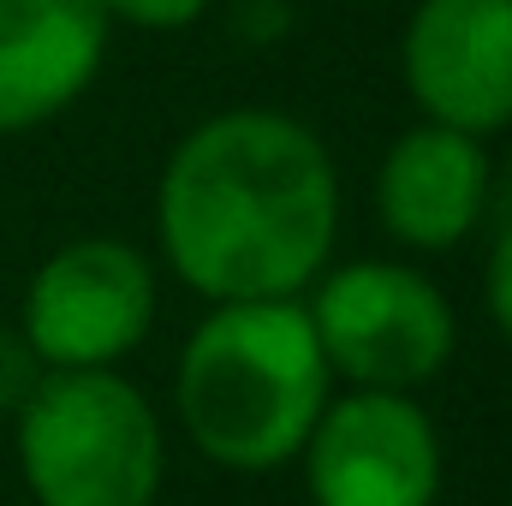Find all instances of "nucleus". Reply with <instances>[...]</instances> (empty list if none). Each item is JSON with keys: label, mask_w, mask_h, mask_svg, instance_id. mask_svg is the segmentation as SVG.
Listing matches in <instances>:
<instances>
[{"label": "nucleus", "mask_w": 512, "mask_h": 506, "mask_svg": "<svg viewBox=\"0 0 512 506\" xmlns=\"http://www.w3.org/2000/svg\"><path fill=\"white\" fill-rule=\"evenodd\" d=\"M298 459L316 506H435L441 495L435 417L393 387L334 393Z\"/></svg>", "instance_id": "6"}, {"label": "nucleus", "mask_w": 512, "mask_h": 506, "mask_svg": "<svg viewBox=\"0 0 512 506\" xmlns=\"http://www.w3.org/2000/svg\"><path fill=\"white\" fill-rule=\"evenodd\" d=\"M334 370L310 328L304 298H227L191 328L173 411L191 447L221 471H280L304 453Z\"/></svg>", "instance_id": "2"}, {"label": "nucleus", "mask_w": 512, "mask_h": 506, "mask_svg": "<svg viewBox=\"0 0 512 506\" xmlns=\"http://www.w3.org/2000/svg\"><path fill=\"white\" fill-rule=\"evenodd\" d=\"M483 304H489L495 328L512 340V227L495 239V251L483 262Z\"/></svg>", "instance_id": "12"}, {"label": "nucleus", "mask_w": 512, "mask_h": 506, "mask_svg": "<svg viewBox=\"0 0 512 506\" xmlns=\"http://www.w3.org/2000/svg\"><path fill=\"white\" fill-rule=\"evenodd\" d=\"M399 78L423 120L471 137L512 126V0H417Z\"/></svg>", "instance_id": "7"}, {"label": "nucleus", "mask_w": 512, "mask_h": 506, "mask_svg": "<svg viewBox=\"0 0 512 506\" xmlns=\"http://www.w3.org/2000/svg\"><path fill=\"white\" fill-rule=\"evenodd\" d=\"M42 376H48V370H42V358L30 352V340L18 334V322L0 328V417H12V411L36 393Z\"/></svg>", "instance_id": "10"}, {"label": "nucleus", "mask_w": 512, "mask_h": 506, "mask_svg": "<svg viewBox=\"0 0 512 506\" xmlns=\"http://www.w3.org/2000/svg\"><path fill=\"white\" fill-rule=\"evenodd\" d=\"M18 417V471L36 506H155L161 417L120 370H48Z\"/></svg>", "instance_id": "3"}, {"label": "nucleus", "mask_w": 512, "mask_h": 506, "mask_svg": "<svg viewBox=\"0 0 512 506\" xmlns=\"http://www.w3.org/2000/svg\"><path fill=\"white\" fill-rule=\"evenodd\" d=\"M167 268L209 304L304 298L340 239V173L316 131L274 108L191 126L155 185Z\"/></svg>", "instance_id": "1"}, {"label": "nucleus", "mask_w": 512, "mask_h": 506, "mask_svg": "<svg viewBox=\"0 0 512 506\" xmlns=\"http://www.w3.org/2000/svg\"><path fill=\"white\" fill-rule=\"evenodd\" d=\"M114 24H131V30H185L197 24L215 0H102Z\"/></svg>", "instance_id": "11"}, {"label": "nucleus", "mask_w": 512, "mask_h": 506, "mask_svg": "<svg viewBox=\"0 0 512 506\" xmlns=\"http://www.w3.org/2000/svg\"><path fill=\"white\" fill-rule=\"evenodd\" d=\"M304 310L334 381H352V387L417 393L423 381L447 370L459 346L447 292L423 268L393 256H364L316 274Z\"/></svg>", "instance_id": "4"}, {"label": "nucleus", "mask_w": 512, "mask_h": 506, "mask_svg": "<svg viewBox=\"0 0 512 506\" xmlns=\"http://www.w3.org/2000/svg\"><path fill=\"white\" fill-rule=\"evenodd\" d=\"M155 262L126 239H72L36 262L18 334L42 370H120L155 328Z\"/></svg>", "instance_id": "5"}, {"label": "nucleus", "mask_w": 512, "mask_h": 506, "mask_svg": "<svg viewBox=\"0 0 512 506\" xmlns=\"http://www.w3.org/2000/svg\"><path fill=\"white\" fill-rule=\"evenodd\" d=\"M512 131V126H507ZM507 197H512V143H507Z\"/></svg>", "instance_id": "14"}, {"label": "nucleus", "mask_w": 512, "mask_h": 506, "mask_svg": "<svg viewBox=\"0 0 512 506\" xmlns=\"http://www.w3.org/2000/svg\"><path fill=\"white\" fill-rule=\"evenodd\" d=\"M108 36L102 0H0V137L78 108L108 66Z\"/></svg>", "instance_id": "8"}, {"label": "nucleus", "mask_w": 512, "mask_h": 506, "mask_svg": "<svg viewBox=\"0 0 512 506\" xmlns=\"http://www.w3.org/2000/svg\"><path fill=\"white\" fill-rule=\"evenodd\" d=\"M233 30L256 42V48H274L286 30H292V6L286 0H239L233 6Z\"/></svg>", "instance_id": "13"}, {"label": "nucleus", "mask_w": 512, "mask_h": 506, "mask_svg": "<svg viewBox=\"0 0 512 506\" xmlns=\"http://www.w3.org/2000/svg\"><path fill=\"white\" fill-rule=\"evenodd\" d=\"M483 209H489L483 137L423 120L387 143L382 167H376V215L393 245L441 256L477 233Z\"/></svg>", "instance_id": "9"}]
</instances>
